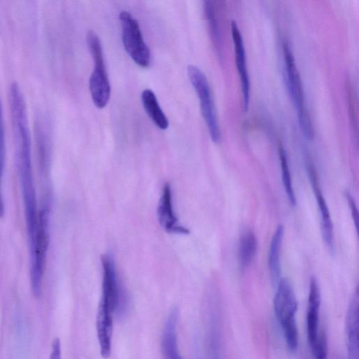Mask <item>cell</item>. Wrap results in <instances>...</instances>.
Masks as SVG:
<instances>
[{
  "instance_id": "16",
  "label": "cell",
  "mask_w": 359,
  "mask_h": 359,
  "mask_svg": "<svg viewBox=\"0 0 359 359\" xmlns=\"http://www.w3.org/2000/svg\"><path fill=\"white\" fill-rule=\"evenodd\" d=\"M284 236V227L277 226L270 243L268 255V265L271 276L274 281H279L280 274V251Z\"/></svg>"
},
{
  "instance_id": "21",
  "label": "cell",
  "mask_w": 359,
  "mask_h": 359,
  "mask_svg": "<svg viewBox=\"0 0 359 359\" xmlns=\"http://www.w3.org/2000/svg\"><path fill=\"white\" fill-rule=\"evenodd\" d=\"M346 91H347V97H348V108H349V114L350 118L351 120V126L353 132L355 133V135H357L358 132V120H357V112L355 106V99L354 94L353 93L352 86L349 83L346 84Z\"/></svg>"
},
{
  "instance_id": "6",
  "label": "cell",
  "mask_w": 359,
  "mask_h": 359,
  "mask_svg": "<svg viewBox=\"0 0 359 359\" xmlns=\"http://www.w3.org/2000/svg\"><path fill=\"white\" fill-rule=\"evenodd\" d=\"M187 74L199 99L201 114L206 123L210 138L215 143H219L222 140V133L207 77L195 65L188 66Z\"/></svg>"
},
{
  "instance_id": "3",
  "label": "cell",
  "mask_w": 359,
  "mask_h": 359,
  "mask_svg": "<svg viewBox=\"0 0 359 359\" xmlns=\"http://www.w3.org/2000/svg\"><path fill=\"white\" fill-rule=\"evenodd\" d=\"M283 57L287 91L296 109L299 126L306 139L312 140L314 128L304 100V89L292 52L287 43H283Z\"/></svg>"
},
{
  "instance_id": "22",
  "label": "cell",
  "mask_w": 359,
  "mask_h": 359,
  "mask_svg": "<svg viewBox=\"0 0 359 359\" xmlns=\"http://www.w3.org/2000/svg\"><path fill=\"white\" fill-rule=\"evenodd\" d=\"M312 354L315 359H327V344L325 334L322 332L317 343L311 349Z\"/></svg>"
},
{
  "instance_id": "8",
  "label": "cell",
  "mask_w": 359,
  "mask_h": 359,
  "mask_svg": "<svg viewBox=\"0 0 359 359\" xmlns=\"http://www.w3.org/2000/svg\"><path fill=\"white\" fill-rule=\"evenodd\" d=\"M119 20L125 50L137 65L143 68L147 67L151 62V53L138 22L124 11L119 13Z\"/></svg>"
},
{
  "instance_id": "15",
  "label": "cell",
  "mask_w": 359,
  "mask_h": 359,
  "mask_svg": "<svg viewBox=\"0 0 359 359\" xmlns=\"http://www.w3.org/2000/svg\"><path fill=\"white\" fill-rule=\"evenodd\" d=\"M141 99L144 110L154 124L161 130L167 129L169 122L155 93L151 89H145L142 93Z\"/></svg>"
},
{
  "instance_id": "11",
  "label": "cell",
  "mask_w": 359,
  "mask_h": 359,
  "mask_svg": "<svg viewBox=\"0 0 359 359\" xmlns=\"http://www.w3.org/2000/svg\"><path fill=\"white\" fill-rule=\"evenodd\" d=\"M157 217L161 226L168 233L187 234L189 231L178 224L172 206V191L168 183L164 184L159 199Z\"/></svg>"
},
{
  "instance_id": "9",
  "label": "cell",
  "mask_w": 359,
  "mask_h": 359,
  "mask_svg": "<svg viewBox=\"0 0 359 359\" xmlns=\"http://www.w3.org/2000/svg\"><path fill=\"white\" fill-rule=\"evenodd\" d=\"M231 30L234 46L235 61L242 90L243 108L244 111H247L250 104V85L246 66L244 43L238 25L234 20L231 22Z\"/></svg>"
},
{
  "instance_id": "7",
  "label": "cell",
  "mask_w": 359,
  "mask_h": 359,
  "mask_svg": "<svg viewBox=\"0 0 359 359\" xmlns=\"http://www.w3.org/2000/svg\"><path fill=\"white\" fill-rule=\"evenodd\" d=\"M102 268V294L97 310L114 314L123 313L126 302L118 285L114 263L109 255L101 257Z\"/></svg>"
},
{
  "instance_id": "17",
  "label": "cell",
  "mask_w": 359,
  "mask_h": 359,
  "mask_svg": "<svg viewBox=\"0 0 359 359\" xmlns=\"http://www.w3.org/2000/svg\"><path fill=\"white\" fill-rule=\"evenodd\" d=\"M257 247V241L252 231L245 232L241 238L238 245V260L241 267H247L253 259Z\"/></svg>"
},
{
  "instance_id": "14",
  "label": "cell",
  "mask_w": 359,
  "mask_h": 359,
  "mask_svg": "<svg viewBox=\"0 0 359 359\" xmlns=\"http://www.w3.org/2000/svg\"><path fill=\"white\" fill-rule=\"evenodd\" d=\"M309 175L314 189L318 205L321 215V231L323 238L327 246L334 250V239L333 224L326 201L318 187L316 173L312 164H308Z\"/></svg>"
},
{
  "instance_id": "1",
  "label": "cell",
  "mask_w": 359,
  "mask_h": 359,
  "mask_svg": "<svg viewBox=\"0 0 359 359\" xmlns=\"http://www.w3.org/2000/svg\"><path fill=\"white\" fill-rule=\"evenodd\" d=\"M49 244V208L44 204L38 213L36 229L29 243L30 285L34 297H40Z\"/></svg>"
},
{
  "instance_id": "5",
  "label": "cell",
  "mask_w": 359,
  "mask_h": 359,
  "mask_svg": "<svg viewBox=\"0 0 359 359\" xmlns=\"http://www.w3.org/2000/svg\"><path fill=\"white\" fill-rule=\"evenodd\" d=\"M86 41L94 61V70L89 79L90 95L95 105L102 109L107 104L111 93L102 48L99 36L93 30L88 32Z\"/></svg>"
},
{
  "instance_id": "12",
  "label": "cell",
  "mask_w": 359,
  "mask_h": 359,
  "mask_svg": "<svg viewBox=\"0 0 359 359\" xmlns=\"http://www.w3.org/2000/svg\"><path fill=\"white\" fill-rule=\"evenodd\" d=\"M358 291L355 290L347 309L345 332L348 359H359Z\"/></svg>"
},
{
  "instance_id": "23",
  "label": "cell",
  "mask_w": 359,
  "mask_h": 359,
  "mask_svg": "<svg viewBox=\"0 0 359 359\" xmlns=\"http://www.w3.org/2000/svg\"><path fill=\"white\" fill-rule=\"evenodd\" d=\"M346 198L348 204L349 205V208L351 209V212L353 222L355 224V226L356 228V230L358 231L359 216H358V211L357 205L355 204V202L353 198L348 192L346 193Z\"/></svg>"
},
{
  "instance_id": "13",
  "label": "cell",
  "mask_w": 359,
  "mask_h": 359,
  "mask_svg": "<svg viewBox=\"0 0 359 359\" xmlns=\"http://www.w3.org/2000/svg\"><path fill=\"white\" fill-rule=\"evenodd\" d=\"M179 311L172 308L165 320L161 341V353L163 359H184L178 349L177 326Z\"/></svg>"
},
{
  "instance_id": "20",
  "label": "cell",
  "mask_w": 359,
  "mask_h": 359,
  "mask_svg": "<svg viewBox=\"0 0 359 359\" xmlns=\"http://www.w3.org/2000/svg\"><path fill=\"white\" fill-rule=\"evenodd\" d=\"M278 155L282 170L283 184L285 188V191L290 204L294 206L296 205V198L292 184L287 158L285 151L280 144L278 147Z\"/></svg>"
},
{
  "instance_id": "4",
  "label": "cell",
  "mask_w": 359,
  "mask_h": 359,
  "mask_svg": "<svg viewBox=\"0 0 359 359\" xmlns=\"http://www.w3.org/2000/svg\"><path fill=\"white\" fill-rule=\"evenodd\" d=\"M25 210L27 232L30 243L34 236L38 219V208L34 187L32 153L15 155Z\"/></svg>"
},
{
  "instance_id": "2",
  "label": "cell",
  "mask_w": 359,
  "mask_h": 359,
  "mask_svg": "<svg viewBox=\"0 0 359 359\" xmlns=\"http://www.w3.org/2000/svg\"><path fill=\"white\" fill-rule=\"evenodd\" d=\"M273 309L288 348L295 351L298 347L296 322L298 303L292 285L287 278H281L278 281L273 299Z\"/></svg>"
},
{
  "instance_id": "19",
  "label": "cell",
  "mask_w": 359,
  "mask_h": 359,
  "mask_svg": "<svg viewBox=\"0 0 359 359\" xmlns=\"http://www.w3.org/2000/svg\"><path fill=\"white\" fill-rule=\"evenodd\" d=\"M6 161V137L2 104L0 100V219L4 216L5 208L2 192V181Z\"/></svg>"
},
{
  "instance_id": "10",
  "label": "cell",
  "mask_w": 359,
  "mask_h": 359,
  "mask_svg": "<svg viewBox=\"0 0 359 359\" xmlns=\"http://www.w3.org/2000/svg\"><path fill=\"white\" fill-rule=\"evenodd\" d=\"M320 292L318 281L311 277L309 285L308 308L306 313L307 339L311 350L314 347L321 334L319 331V311Z\"/></svg>"
},
{
  "instance_id": "18",
  "label": "cell",
  "mask_w": 359,
  "mask_h": 359,
  "mask_svg": "<svg viewBox=\"0 0 359 359\" xmlns=\"http://www.w3.org/2000/svg\"><path fill=\"white\" fill-rule=\"evenodd\" d=\"M203 12L212 40L219 54V52L222 51L221 32L212 1H205L203 2Z\"/></svg>"
}]
</instances>
